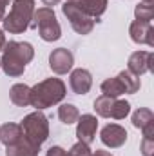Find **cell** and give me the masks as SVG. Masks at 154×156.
<instances>
[{
    "instance_id": "obj_1",
    "label": "cell",
    "mask_w": 154,
    "mask_h": 156,
    "mask_svg": "<svg viewBox=\"0 0 154 156\" xmlns=\"http://www.w3.org/2000/svg\"><path fill=\"white\" fill-rule=\"evenodd\" d=\"M35 58V47L29 42H16V40H9L5 42L4 49H2V60H0V67L4 69V73L11 78H18L24 75L26 66Z\"/></svg>"
},
{
    "instance_id": "obj_2",
    "label": "cell",
    "mask_w": 154,
    "mask_h": 156,
    "mask_svg": "<svg viewBox=\"0 0 154 156\" xmlns=\"http://www.w3.org/2000/svg\"><path fill=\"white\" fill-rule=\"evenodd\" d=\"M67 94L65 83L60 78H45L31 87V105L37 111H44L60 104Z\"/></svg>"
},
{
    "instance_id": "obj_3",
    "label": "cell",
    "mask_w": 154,
    "mask_h": 156,
    "mask_svg": "<svg viewBox=\"0 0 154 156\" xmlns=\"http://www.w3.org/2000/svg\"><path fill=\"white\" fill-rule=\"evenodd\" d=\"M33 13H35V0H13L9 15H5L2 20L4 31L11 35H22L24 31L29 29Z\"/></svg>"
},
{
    "instance_id": "obj_4",
    "label": "cell",
    "mask_w": 154,
    "mask_h": 156,
    "mask_svg": "<svg viewBox=\"0 0 154 156\" xmlns=\"http://www.w3.org/2000/svg\"><path fill=\"white\" fill-rule=\"evenodd\" d=\"M29 27L38 29L40 38L45 40V42H56L62 37V27L56 20V15H54L53 7H47V5L35 9Z\"/></svg>"
},
{
    "instance_id": "obj_5",
    "label": "cell",
    "mask_w": 154,
    "mask_h": 156,
    "mask_svg": "<svg viewBox=\"0 0 154 156\" xmlns=\"http://www.w3.org/2000/svg\"><path fill=\"white\" fill-rule=\"evenodd\" d=\"M20 127H22L24 138L38 149L49 138V120L42 111H35V113H29L27 116H24Z\"/></svg>"
},
{
    "instance_id": "obj_6",
    "label": "cell",
    "mask_w": 154,
    "mask_h": 156,
    "mask_svg": "<svg viewBox=\"0 0 154 156\" xmlns=\"http://www.w3.org/2000/svg\"><path fill=\"white\" fill-rule=\"evenodd\" d=\"M62 11H64L65 18L69 20L71 27L76 31L78 35H89V33L94 29L96 20L91 18L89 15H85L73 0H65L64 5H62Z\"/></svg>"
},
{
    "instance_id": "obj_7",
    "label": "cell",
    "mask_w": 154,
    "mask_h": 156,
    "mask_svg": "<svg viewBox=\"0 0 154 156\" xmlns=\"http://www.w3.org/2000/svg\"><path fill=\"white\" fill-rule=\"evenodd\" d=\"M127 71H131L134 76H142L149 71H154V55L151 51H134L129 56Z\"/></svg>"
},
{
    "instance_id": "obj_8",
    "label": "cell",
    "mask_w": 154,
    "mask_h": 156,
    "mask_svg": "<svg viewBox=\"0 0 154 156\" xmlns=\"http://www.w3.org/2000/svg\"><path fill=\"white\" fill-rule=\"evenodd\" d=\"M73 64H75V56L69 49L65 47H58V49H53L51 55H49V67L53 69V73L56 75H65L73 69Z\"/></svg>"
},
{
    "instance_id": "obj_9",
    "label": "cell",
    "mask_w": 154,
    "mask_h": 156,
    "mask_svg": "<svg viewBox=\"0 0 154 156\" xmlns=\"http://www.w3.org/2000/svg\"><path fill=\"white\" fill-rule=\"evenodd\" d=\"M127 136H129V134H127L125 127H121L120 123H107V125L102 129V133H100L102 144L107 145V147H111V149L121 147V145L127 142Z\"/></svg>"
},
{
    "instance_id": "obj_10",
    "label": "cell",
    "mask_w": 154,
    "mask_h": 156,
    "mask_svg": "<svg viewBox=\"0 0 154 156\" xmlns=\"http://www.w3.org/2000/svg\"><path fill=\"white\" fill-rule=\"evenodd\" d=\"M96 131H98V120L94 115H82L76 122V136L78 142H83L87 145H91L96 138Z\"/></svg>"
},
{
    "instance_id": "obj_11",
    "label": "cell",
    "mask_w": 154,
    "mask_h": 156,
    "mask_svg": "<svg viewBox=\"0 0 154 156\" xmlns=\"http://www.w3.org/2000/svg\"><path fill=\"white\" fill-rule=\"evenodd\" d=\"M129 35L134 44H145L149 47H154V27L151 22L134 20L129 27Z\"/></svg>"
},
{
    "instance_id": "obj_12",
    "label": "cell",
    "mask_w": 154,
    "mask_h": 156,
    "mask_svg": "<svg viewBox=\"0 0 154 156\" xmlns=\"http://www.w3.org/2000/svg\"><path fill=\"white\" fill-rule=\"evenodd\" d=\"M69 85H71V89H73L75 94L83 96V94H87V93L91 91V87H93V75H91L87 69H82V67H80V69H75V71H71Z\"/></svg>"
},
{
    "instance_id": "obj_13",
    "label": "cell",
    "mask_w": 154,
    "mask_h": 156,
    "mask_svg": "<svg viewBox=\"0 0 154 156\" xmlns=\"http://www.w3.org/2000/svg\"><path fill=\"white\" fill-rule=\"evenodd\" d=\"M73 2L76 4L85 15H89L96 22L107 11V0H73Z\"/></svg>"
},
{
    "instance_id": "obj_14",
    "label": "cell",
    "mask_w": 154,
    "mask_h": 156,
    "mask_svg": "<svg viewBox=\"0 0 154 156\" xmlns=\"http://www.w3.org/2000/svg\"><path fill=\"white\" fill-rule=\"evenodd\" d=\"M9 98L15 105L27 107V105H31V87L26 83H15L9 89Z\"/></svg>"
},
{
    "instance_id": "obj_15",
    "label": "cell",
    "mask_w": 154,
    "mask_h": 156,
    "mask_svg": "<svg viewBox=\"0 0 154 156\" xmlns=\"http://www.w3.org/2000/svg\"><path fill=\"white\" fill-rule=\"evenodd\" d=\"M24 136L20 123H4L0 127V142L7 147V145H15L16 142H20Z\"/></svg>"
},
{
    "instance_id": "obj_16",
    "label": "cell",
    "mask_w": 154,
    "mask_h": 156,
    "mask_svg": "<svg viewBox=\"0 0 154 156\" xmlns=\"http://www.w3.org/2000/svg\"><path fill=\"white\" fill-rule=\"evenodd\" d=\"M38 147H35L33 144H29L24 136L20 142H16L15 145H7L5 147V156H38Z\"/></svg>"
},
{
    "instance_id": "obj_17",
    "label": "cell",
    "mask_w": 154,
    "mask_h": 156,
    "mask_svg": "<svg viewBox=\"0 0 154 156\" xmlns=\"http://www.w3.org/2000/svg\"><path fill=\"white\" fill-rule=\"evenodd\" d=\"M116 100L118 98H113V96H98L94 100V111L96 115L102 118H113V113H114V105H116Z\"/></svg>"
},
{
    "instance_id": "obj_18",
    "label": "cell",
    "mask_w": 154,
    "mask_h": 156,
    "mask_svg": "<svg viewBox=\"0 0 154 156\" xmlns=\"http://www.w3.org/2000/svg\"><path fill=\"white\" fill-rule=\"evenodd\" d=\"M118 80L121 82V85H123V89H125V94H134V93H138L140 91V87H142V82H140V76H134L131 71H121V73H118Z\"/></svg>"
},
{
    "instance_id": "obj_19",
    "label": "cell",
    "mask_w": 154,
    "mask_h": 156,
    "mask_svg": "<svg viewBox=\"0 0 154 156\" xmlns=\"http://www.w3.org/2000/svg\"><path fill=\"white\" fill-rule=\"evenodd\" d=\"M58 118L62 123L65 125H71V123H76L78 118H80V113H78V107L73 105V104H62L58 107Z\"/></svg>"
},
{
    "instance_id": "obj_20",
    "label": "cell",
    "mask_w": 154,
    "mask_h": 156,
    "mask_svg": "<svg viewBox=\"0 0 154 156\" xmlns=\"http://www.w3.org/2000/svg\"><path fill=\"white\" fill-rule=\"evenodd\" d=\"M102 93L105 96H113V98H118L121 94H125V89L121 85V82L118 78H107L103 83H102Z\"/></svg>"
},
{
    "instance_id": "obj_21",
    "label": "cell",
    "mask_w": 154,
    "mask_h": 156,
    "mask_svg": "<svg viewBox=\"0 0 154 156\" xmlns=\"http://www.w3.org/2000/svg\"><path fill=\"white\" fill-rule=\"evenodd\" d=\"M134 16L136 20H142V22H151L154 18V2H140L136 4L134 7Z\"/></svg>"
},
{
    "instance_id": "obj_22",
    "label": "cell",
    "mask_w": 154,
    "mask_h": 156,
    "mask_svg": "<svg viewBox=\"0 0 154 156\" xmlns=\"http://www.w3.org/2000/svg\"><path fill=\"white\" fill-rule=\"evenodd\" d=\"M154 120V113L147 107H140L132 113V125L136 129H143L147 123H151Z\"/></svg>"
},
{
    "instance_id": "obj_23",
    "label": "cell",
    "mask_w": 154,
    "mask_h": 156,
    "mask_svg": "<svg viewBox=\"0 0 154 156\" xmlns=\"http://www.w3.org/2000/svg\"><path fill=\"white\" fill-rule=\"evenodd\" d=\"M129 113H131V104H129V102H125V100H116L113 118H114V120H123Z\"/></svg>"
},
{
    "instance_id": "obj_24",
    "label": "cell",
    "mask_w": 154,
    "mask_h": 156,
    "mask_svg": "<svg viewBox=\"0 0 154 156\" xmlns=\"http://www.w3.org/2000/svg\"><path fill=\"white\" fill-rule=\"evenodd\" d=\"M91 145H87V144H83V142H76L73 147H71V151H69V154L71 156H91Z\"/></svg>"
},
{
    "instance_id": "obj_25",
    "label": "cell",
    "mask_w": 154,
    "mask_h": 156,
    "mask_svg": "<svg viewBox=\"0 0 154 156\" xmlns=\"http://www.w3.org/2000/svg\"><path fill=\"white\" fill-rule=\"evenodd\" d=\"M142 154L143 156H152L154 153V138H145L143 136V140H142Z\"/></svg>"
},
{
    "instance_id": "obj_26",
    "label": "cell",
    "mask_w": 154,
    "mask_h": 156,
    "mask_svg": "<svg viewBox=\"0 0 154 156\" xmlns=\"http://www.w3.org/2000/svg\"><path fill=\"white\" fill-rule=\"evenodd\" d=\"M45 156H71V154H69L65 149H62L60 145H53V147L47 151V154Z\"/></svg>"
},
{
    "instance_id": "obj_27",
    "label": "cell",
    "mask_w": 154,
    "mask_h": 156,
    "mask_svg": "<svg viewBox=\"0 0 154 156\" xmlns=\"http://www.w3.org/2000/svg\"><path fill=\"white\" fill-rule=\"evenodd\" d=\"M91 156H113L109 151H94V153H91Z\"/></svg>"
},
{
    "instance_id": "obj_28",
    "label": "cell",
    "mask_w": 154,
    "mask_h": 156,
    "mask_svg": "<svg viewBox=\"0 0 154 156\" xmlns=\"http://www.w3.org/2000/svg\"><path fill=\"white\" fill-rule=\"evenodd\" d=\"M42 2H44V4H45L47 7H53V5H56V4H60L62 0H42Z\"/></svg>"
},
{
    "instance_id": "obj_29",
    "label": "cell",
    "mask_w": 154,
    "mask_h": 156,
    "mask_svg": "<svg viewBox=\"0 0 154 156\" xmlns=\"http://www.w3.org/2000/svg\"><path fill=\"white\" fill-rule=\"evenodd\" d=\"M4 16H5V5H4V2L0 0V22L4 20Z\"/></svg>"
},
{
    "instance_id": "obj_30",
    "label": "cell",
    "mask_w": 154,
    "mask_h": 156,
    "mask_svg": "<svg viewBox=\"0 0 154 156\" xmlns=\"http://www.w3.org/2000/svg\"><path fill=\"white\" fill-rule=\"evenodd\" d=\"M4 45H5V35H4V31L0 29V51L4 49Z\"/></svg>"
},
{
    "instance_id": "obj_31",
    "label": "cell",
    "mask_w": 154,
    "mask_h": 156,
    "mask_svg": "<svg viewBox=\"0 0 154 156\" xmlns=\"http://www.w3.org/2000/svg\"><path fill=\"white\" fill-rule=\"evenodd\" d=\"M2 2H4V5H9V2H11V0H2Z\"/></svg>"
},
{
    "instance_id": "obj_32",
    "label": "cell",
    "mask_w": 154,
    "mask_h": 156,
    "mask_svg": "<svg viewBox=\"0 0 154 156\" xmlns=\"http://www.w3.org/2000/svg\"><path fill=\"white\" fill-rule=\"evenodd\" d=\"M143 2H154V0H143Z\"/></svg>"
}]
</instances>
